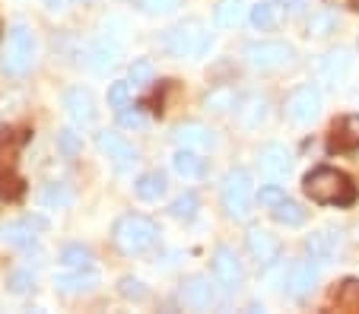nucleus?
<instances>
[{
  "mask_svg": "<svg viewBox=\"0 0 359 314\" xmlns=\"http://www.w3.org/2000/svg\"><path fill=\"white\" fill-rule=\"evenodd\" d=\"M178 299L188 308H194V311H207V308H213V301H217V292H213L207 276H188V280L182 283V289H178Z\"/></svg>",
  "mask_w": 359,
  "mask_h": 314,
  "instance_id": "obj_14",
  "label": "nucleus"
},
{
  "mask_svg": "<svg viewBox=\"0 0 359 314\" xmlns=\"http://www.w3.org/2000/svg\"><path fill=\"white\" fill-rule=\"evenodd\" d=\"M236 111H238L242 127H258V124H264V117H267V99L258 96V92H251V96H245L242 102L236 105Z\"/></svg>",
  "mask_w": 359,
  "mask_h": 314,
  "instance_id": "obj_24",
  "label": "nucleus"
},
{
  "mask_svg": "<svg viewBox=\"0 0 359 314\" xmlns=\"http://www.w3.org/2000/svg\"><path fill=\"white\" fill-rule=\"evenodd\" d=\"M140 13L147 16H165V13H175L182 7V0H130Z\"/></svg>",
  "mask_w": 359,
  "mask_h": 314,
  "instance_id": "obj_32",
  "label": "nucleus"
},
{
  "mask_svg": "<svg viewBox=\"0 0 359 314\" xmlns=\"http://www.w3.org/2000/svg\"><path fill=\"white\" fill-rule=\"evenodd\" d=\"M39 229H45L41 219H16V222L0 226V241H4V245H13V248H29L35 241Z\"/></svg>",
  "mask_w": 359,
  "mask_h": 314,
  "instance_id": "obj_21",
  "label": "nucleus"
},
{
  "mask_svg": "<svg viewBox=\"0 0 359 314\" xmlns=\"http://www.w3.org/2000/svg\"><path fill=\"white\" fill-rule=\"evenodd\" d=\"M0 38H4V26H0Z\"/></svg>",
  "mask_w": 359,
  "mask_h": 314,
  "instance_id": "obj_45",
  "label": "nucleus"
},
{
  "mask_svg": "<svg viewBox=\"0 0 359 314\" xmlns=\"http://www.w3.org/2000/svg\"><path fill=\"white\" fill-rule=\"evenodd\" d=\"M143 121H147V117H143V111L140 108H134V105H124V108H118V124H121V127H143Z\"/></svg>",
  "mask_w": 359,
  "mask_h": 314,
  "instance_id": "obj_40",
  "label": "nucleus"
},
{
  "mask_svg": "<svg viewBox=\"0 0 359 314\" xmlns=\"http://www.w3.org/2000/svg\"><path fill=\"white\" fill-rule=\"evenodd\" d=\"M210 45H213V35L203 29L201 20H184L163 32V48L172 57H201L210 51Z\"/></svg>",
  "mask_w": 359,
  "mask_h": 314,
  "instance_id": "obj_3",
  "label": "nucleus"
},
{
  "mask_svg": "<svg viewBox=\"0 0 359 314\" xmlns=\"http://www.w3.org/2000/svg\"><path fill=\"white\" fill-rule=\"evenodd\" d=\"M32 51H35V41H32L29 26H22V22L10 26L7 55H4V73L7 76H22L29 67H32Z\"/></svg>",
  "mask_w": 359,
  "mask_h": 314,
  "instance_id": "obj_6",
  "label": "nucleus"
},
{
  "mask_svg": "<svg viewBox=\"0 0 359 314\" xmlns=\"http://www.w3.org/2000/svg\"><path fill=\"white\" fill-rule=\"evenodd\" d=\"M39 200H41V206H45V210H64V206L74 204V191H70L67 185H57V181H51V185L41 187Z\"/></svg>",
  "mask_w": 359,
  "mask_h": 314,
  "instance_id": "obj_29",
  "label": "nucleus"
},
{
  "mask_svg": "<svg viewBox=\"0 0 359 314\" xmlns=\"http://www.w3.org/2000/svg\"><path fill=\"white\" fill-rule=\"evenodd\" d=\"M238 99H236V89L232 86H213L207 96H203V108L207 111H229L236 108Z\"/></svg>",
  "mask_w": 359,
  "mask_h": 314,
  "instance_id": "obj_30",
  "label": "nucleus"
},
{
  "mask_svg": "<svg viewBox=\"0 0 359 314\" xmlns=\"http://www.w3.org/2000/svg\"><path fill=\"white\" fill-rule=\"evenodd\" d=\"M172 140L175 146H184V150H203V146H213L217 137H213V130L201 121H184L172 130Z\"/></svg>",
  "mask_w": 359,
  "mask_h": 314,
  "instance_id": "obj_16",
  "label": "nucleus"
},
{
  "mask_svg": "<svg viewBox=\"0 0 359 314\" xmlns=\"http://www.w3.org/2000/svg\"><path fill=\"white\" fill-rule=\"evenodd\" d=\"M159 226L149 216H140V213H121L111 226V245L121 254L134 257V254H143L159 241Z\"/></svg>",
  "mask_w": 359,
  "mask_h": 314,
  "instance_id": "obj_2",
  "label": "nucleus"
},
{
  "mask_svg": "<svg viewBox=\"0 0 359 314\" xmlns=\"http://www.w3.org/2000/svg\"><path fill=\"white\" fill-rule=\"evenodd\" d=\"M118 57H121V45H118V38H109V35L102 32L99 38L86 48V67L95 70V73H105V70H111L118 64Z\"/></svg>",
  "mask_w": 359,
  "mask_h": 314,
  "instance_id": "obj_12",
  "label": "nucleus"
},
{
  "mask_svg": "<svg viewBox=\"0 0 359 314\" xmlns=\"http://www.w3.org/2000/svg\"><path fill=\"white\" fill-rule=\"evenodd\" d=\"M172 169H175L182 178H191V181H194V178L207 175V159H203L197 150H184V146H178L175 156H172Z\"/></svg>",
  "mask_w": 359,
  "mask_h": 314,
  "instance_id": "obj_23",
  "label": "nucleus"
},
{
  "mask_svg": "<svg viewBox=\"0 0 359 314\" xmlns=\"http://www.w3.org/2000/svg\"><path fill=\"white\" fill-rule=\"evenodd\" d=\"M57 260H61L67 270H89V266L95 264V254L89 251L86 245H80V241H74V245H64L61 254H57Z\"/></svg>",
  "mask_w": 359,
  "mask_h": 314,
  "instance_id": "obj_26",
  "label": "nucleus"
},
{
  "mask_svg": "<svg viewBox=\"0 0 359 314\" xmlns=\"http://www.w3.org/2000/svg\"><path fill=\"white\" fill-rule=\"evenodd\" d=\"M334 152H350L359 150V115H344L331 130V140H327Z\"/></svg>",
  "mask_w": 359,
  "mask_h": 314,
  "instance_id": "obj_20",
  "label": "nucleus"
},
{
  "mask_svg": "<svg viewBox=\"0 0 359 314\" xmlns=\"http://www.w3.org/2000/svg\"><path fill=\"white\" fill-rule=\"evenodd\" d=\"M251 26L255 29H261V32H267V29H273V10H271V3L267 0H261L258 7H251Z\"/></svg>",
  "mask_w": 359,
  "mask_h": 314,
  "instance_id": "obj_36",
  "label": "nucleus"
},
{
  "mask_svg": "<svg viewBox=\"0 0 359 314\" xmlns=\"http://www.w3.org/2000/svg\"><path fill=\"white\" fill-rule=\"evenodd\" d=\"M273 222H280V226L286 229H299L309 219V210H302V204H296V200H283V204H277L271 210Z\"/></svg>",
  "mask_w": 359,
  "mask_h": 314,
  "instance_id": "obj_27",
  "label": "nucleus"
},
{
  "mask_svg": "<svg viewBox=\"0 0 359 314\" xmlns=\"http://www.w3.org/2000/svg\"><path fill=\"white\" fill-rule=\"evenodd\" d=\"M334 29V20L327 13H312V20H309V32L312 35H327Z\"/></svg>",
  "mask_w": 359,
  "mask_h": 314,
  "instance_id": "obj_42",
  "label": "nucleus"
},
{
  "mask_svg": "<svg viewBox=\"0 0 359 314\" xmlns=\"http://www.w3.org/2000/svg\"><path fill=\"white\" fill-rule=\"evenodd\" d=\"M153 76H156V67H153V61H147V57H137V61H130L128 80L134 83V86H147V83H153Z\"/></svg>",
  "mask_w": 359,
  "mask_h": 314,
  "instance_id": "obj_33",
  "label": "nucleus"
},
{
  "mask_svg": "<svg viewBox=\"0 0 359 314\" xmlns=\"http://www.w3.org/2000/svg\"><path fill=\"white\" fill-rule=\"evenodd\" d=\"M134 194H137V200H143V204H156V200L165 194V175L163 171H143V175L134 181Z\"/></svg>",
  "mask_w": 359,
  "mask_h": 314,
  "instance_id": "obj_25",
  "label": "nucleus"
},
{
  "mask_svg": "<svg viewBox=\"0 0 359 314\" xmlns=\"http://www.w3.org/2000/svg\"><path fill=\"white\" fill-rule=\"evenodd\" d=\"M210 270H213V280L217 286H223L226 292H236L245 280V270H242V260L238 254L232 251L229 245H217L210 254Z\"/></svg>",
  "mask_w": 359,
  "mask_h": 314,
  "instance_id": "obj_8",
  "label": "nucleus"
},
{
  "mask_svg": "<svg viewBox=\"0 0 359 314\" xmlns=\"http://www.w3.org/2000/svg\"><path fill=\"white\" fill-rule=\"evenodd\" d=\"M32 286H35V276L29 273V270H13V273L7 276V289L13 295H26Z\"/></svg>",
  "mask_w": 359,
  "mask_h": 314,
  "instance_id": "obj_37",
  "label": "nucleus"
},
{
  "mask_svg": "<svg viewBox=\"0 0 359 314\" xmlns=\"http://www.w3.org/2000/svg\"><path fill=\"white\" fill-rule=\"evenodd\" d=\"M283 200H286V194H283V187L280 185H267V187H261L258 191V204L267 206V210H273V206L283 204Z\"/></svg>",
  "mask_w": 359,
  "mask_h": 314,
  "instance_id": "obj_39",
  "label": "nucleus"
},
{
  "mask_svg": "<svg viewBox=\"0 0 359 314\" xmlns=\"http://www.w3.org/2000/svg\"><path fill=\"white\" fill-rule=\"evenodd\" d=\"M251 197H255V185L245 169L226 171L223 187H219V204H223L229 219H245L251 213Z\"/></svg>",
  "mask_w": 359,
  "mask_h": 314,
  "instance_id": "obj_4",
  "label": "nucleus"
},
{
  "mask_svg": "<svg viewBox=\"0 0 359 314\" xmlns=\"http://www.w3.org/2000/svg\"><path fill=\"white\" fill-rule=\"evenodd\" d=\"M290 150L283 143H264L258 150V169L267 178H286L290 175Z\"/></svg>",
  "mask_w": 359,
  "mask_h": 314,
  "instance_id": "obj_15",
  "label": "nucleus"
},
{
  "mask_svg": "<svg viewBox=\"0 0 359 314\" xmlns=\"http://www.w3.org/2000/svg\"><path fill=\"white\" fill-rule=\"evenodd\" d=\"M64 111L74 117V124H93L95 105H93V96H89V89L70 86L67 92H64Z\"/></svg>",
  "mask_w": 359,
  "mask_h": 314,
  "instance_id": "obj_19",
  "label": "nucleus"
},
{
  "mask_svg": "<svg viewBox=\"0 0 359 314\" xmlns=\"http://www.w3.org/2000/svg\"><path fill=\"white\" fill-rule=\"evenodd\" d=\"M315 286H318V264L315 260H292L290 273H286V295L305 299Z\"/></svg>",
  "mask_w": 359,
  "mask_h": 314,
  "instance_id": "obj_11",
  "label": "nucleus"
},
{
  "mask_svg": "<svg viewBox=\"0 0 359 314\" xmlns=\"http://www.w3.org/2000/svg\"><path fill=\"white\" fill-rule=\"evenodd\" d=\"M197 210H201V200H197L194 191H184L182 197H175L169 204V216H175V219H194Z\"/></svg>",
  "mask_w": 359,
  "mask_h": 314,
  "instance_id": "obj_31",
  "label": "nucleus"
},
{
  "mask_svg": "<svg viewBox=\"0 0 359 314\" xmlns=\"http://www.w3.org/2000/svg\"><path fill=\"white\" fill-rule=\"evenodd\" d=\"M340 232L337 229H318V232L305 235V254L315 264H334V257L340 254Z\"/></svg>",
  "mask_w": 359,
  "mask_h": 314,
  "instance_id": "obj_10",
  "label": "nucleus"
},
{
  "mask_svg": "<svg viewBox=\"0 0 359 314\" xmlns=\"http://www.w3.org/2000/svg\"><path fill=\"white\" fill-rule=\"evenodd\" d=\"M76 150H80V134L74 127L57 130V152L61 156H76Z\"/></svg>",
  "mask_w": 359,
  "mask_h": 314,
  "instance_id": "obj_38",
  "label": "nucleus"
},
{
  "mask_svg": "<svg viewBox=\"0 0 359 314\" xmlns=\"http://www.w3.org/2000/svg\"><path fill=\"white\" fill-rule=\"evenodd\" d=\"M105 99H109V105L115 111L124 108V105H130V80H115L109 86V96H105Z\"/></svg>",
  "mask_w": 359,
  "mask_h": 314,
  "instance_id": "obj_35",
  "label": "nucleus"
},
{
  "mask_svg": "<svg viewBox=\"0 0 359 314\" xmlns=\"http://www.w3.org/2000/svg\"><path fill=\"white\" fill-rule=\"evenodd\" d=\"M245 248H248L251 260H258V266H271L273 260L280 257V241L273 238L267 229H248V235H245Z\"/></svg>",
  "mask_w": 359,
  "mask_h": 314,
  "instance_id": "obj_13",
  "label": "nucleus"
},
{
  "mask_svg": "<svg viewBox=\"0 0 359 314\" xmlns=\"http://www.w3.org/2000/svg\"><path fill=\"white\" fill-rule=\"evenodd\" d=\"M350 64H353V51H350V48H334V51H327V55L321 57V64H318V80L325 83V86H337V83L346 76Z\"/></svg>",
  "mask_w": 359,
  "mask_h": 314,
  "instance_id": "obj_17",
  "label": "nucleus"
},
{
  "mask_svg": "<svg viewBox=\"0 0 359 314\" xmlns=\"http://www.w3.org/2000/svg\"><path fill=\"white\" fill-rule=\"evenodd\" d=\"M283 111H286V117H290L292 124H312L315 117L321 115V92H318V86H312V83L296 86L290 96H286Z\"/></svg>",
  "mask_w": 359,
  "mask_h": 314,
  "instance_id": "obj_7",
  "label": "nucleus"
},
{
  "mask_svg": "<svg viewBox=\"0 0 359 314\" xmlns=\"http://www.w3.org/2000/svg\"><path fill=\"white\" fill-rule=\"evenodd\" d=\"M22 191H26V187H22L20 178L4 175V171H0V194H4V197H7V200H16V197H22Z\"/></svg>",
  "mask_w": 359,
  "mask_h": 314,
  "instance_id": "obj_41",
  "label": "nucleus"
},
{
  "mask_svg": "<svg viewBox=\"0 0 359 314\" xmlns=\"http://www.w3.org/2000/svg\"><path fill=\"white\" fill-rule=\"evenodd\" d=\"M327 305L337 308V311H346V314H359V280L356 276L340 280L337 286L331 289V295H327Z\"/></svg>",
  "mask_w": 359,
  "mask_h": 314,
  "instance_id": "obj_22",
  "label": "nucleus"
},
{
  "mask_svg": "<svg viewBox=\"0 0 359 314\" xmlns=\"http://www.w3.org/2000/svg\"><path fill=\"white\" fill-rule=\"evenodd\" d=\"M55 289L57 292H67V295H83V292H93L99 286V273L93 266L89 270H67V273H55Z\"/></svg>",
  "mask_w": 359,
  "mask_h": 314,
  "instance_id": "obj_18",
  "label": "nucleus"
},
{
  "mask_svg": "<svg viewBox=\"0 0 359 314\" xmlns=\"http://www.w3.org/2000/svg\"><path fill=\"white\" fill-rule=\"evenodd\" d=\"M118 295L128 301H143L147 299V286H143L137 276H121V280H118Z\"/></svg>",
  "mask_w": 359,
  "mask_h": 314,
  "instance_id": "obj_34",
  "label": "nucleus"
},
{
  "mask_svg": "<svg viewBox=\"0 0 359 314\" xmlns=\"http://www.w3.org/2000/svg\"><path fill=\"white\" fill-rule=\"evenodd\" d=\"M302 187L309 194V200H315L321 206H353L359 197L353 178L344 175L340 169H331V165L312 169L302 178Z\"/></svg>",
  "mask_w": 359,
  "mask_h": 314,
  "instance_id": "obj_1",
  "label": "nucleus"
},
{
  "mask_svg": "<svg viewBox=\"0 0 359 314\" xmlns=\"http://www.w3.org/2000/svg\"><path fill=\"white\" fill-rule=\"evenodd\" d=\"M325 3H331V7H334V3H337V7L353 10V13H356V10H359V0H325Z\"/></svg>",
  "mask_w": 359,
  "mask_h": 314,
  "instance_id": "obj_43",
  "label": "nucleus"
},
{
  "mask_svg": "<svg viewBox=\"0 0 359 314\" xmlns=\"http://www.w3.org/2000/svg\"><path fill=\"white\" fill-rule=\"evenodd\" d=\"M242 55L255 70H283L296 61V48L286 41H248Z\"/></svg>",
  "mask_w": 359,
  "mask_h": 314,
  "instance_id": "obj_5",
  "label": "nucleus"
},
{
  "mask_svg": "<svg viewBox=\"0 0 359 314\" xmlns=\"http://www.w3.org/2000/svg\"><path fill=\"white\" fill-rule=\"evenodd\" d=\"M242 13H245V0H219L217 7H213V26L232 29V26H238Z\"/></svg>",
  "mask_w": 359,
  "mask_h": 314,
  "instance_id": "obj_28",
  "label": "nucleus"
},
{
  "mask_svg": "<svg viewBox=\"0 0 359 314\" xmlns=\"http://www.w3.org/2000/svg\"><path fill=\"white\" fill-rule=\"evenodd\" d=\"M95 146H99L102 156L111 159L115 171L134 169V162L140 159V152L134 150V143H128V140H124L118 130H99V134H95Z\"/></svg>",
  "mask_w": 359,
  "mask_h": 314,
  "instance_id": "obj_9",
  "label": "nucleus"
},
{
  "mask_svg": "<svg viewBox=\"0 0 359 314\" xmlns=\"http://www.w3.org/2000/svg\"><path fill=\"white\" fill-rule=\"evenodd\" d=\"M67 3H74V0H45V7L51 10V13H57V10H64Z\"/></svg>",
  "mask_w": 359,
  "mask_h": 314,
  "instance_id": "obj_44",
  "label": "nucleus"
}]
</instances>
